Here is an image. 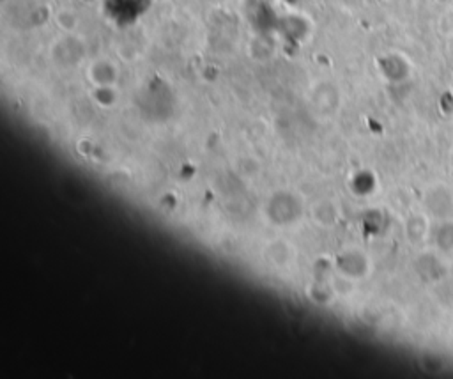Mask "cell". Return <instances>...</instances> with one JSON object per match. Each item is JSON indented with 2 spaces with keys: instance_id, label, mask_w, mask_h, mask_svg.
Returning <instances> with one entry per match:
<instances>
[{
  "instance_id": "cell-1",
  "label": "cell",
  "mask_w": 453,
  "mask_h": 379,
  "mask_svg": "<svg viewBox=\"0 0 453 379\" xmlns=\"http://www.w3.org/2000/svg\"><path fill=\"white\" fill-rule=\"evenodd\" d=\"M425 206L430 213L439 220L448 218L453 209V195L446 186L439 185L429 190V194L425 197Z\"/></svg>"
},
{
  "instance_id": "cell-2",
  "label": "cell",
  "mask_w": 453,
  "mask_h": 379,
  "mask_svg": "<svg viewBox=\"0 0 453 379\" xmlns=\"http://www.w3.org/2000/svg\"><path fill=\"white\" fill-rule=\"evenodd\" d=\"M420 263L425 264V268L420 266V275L425 276L429 282H441L448 275V268L441 260V257L427 254V256L420 257Z\"/></svg>"
},
{
  "instance_id": "cell-3",
  "label": "cell",
  "mask_w": 453,
  "mask_h": 379,
  "mask_svg": "<svg viewBox=\"0 0 453 379\" xmlns=\"http://www.w3.org/2000/svg\"><path fill=\"white\" fill-rule=\"evenodd\" d=\"M434 243L439 252H453V220L445 218L439 222V225L434 229Z\"/></svg>"
}]
</instances>
